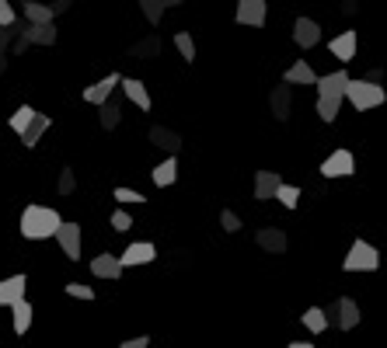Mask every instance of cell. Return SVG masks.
<instances>
[{
    "mask_svg": "<svg viewBox=\"0 0 387 348\" xmlns=\"http://www.w3.org/2000/svg\"><path fill=\"white\" fill-rule=\"evenodd\" d=\"M35 115H39L35 108H28V105H21V108H18V112L11 115V129H14L18 136H25V133H28V126L35 122Z\"/></svg>",
    "mask_w": 387,
    "mask_h": 348,
    "instance_id": "cell-22",
    "label": "cell"
},
{
    "mask_svg": "<svg viewBox=\"0 0 387 348\" xmlns=\"http://www.w3.org/2000/svg\"><path fill=\"white\" fill-rule=\"evenodd\" d=\"M237 25L262 28V25H265V4H262V0H241V4H237Z\"/></svg>",
    "mask_w": 387,
    "mask_h": 348,
    "instance_id": "cell-7",
    "label": "cell"
},
{
    "mask_svg": "<svg viewBox=\"0 0 387 348\" xmlns=\"http://www.w3.org/2000/svg\"><path fill=\"white\" fill-rule=\"evenodd\" d=\"M175 46H178L182 60H185V63H192V60H195V42H192V35H189V32H178V35H175Z\"/></svg>",
    "mask_w": 387,
    "mask_h": 348,
    "instance_id": "cell-27",
    "label": "cell"
},
{
    "mask_svg": "<svg viewBox=\"0 0 387 348\" xmlns=\"http://www.w3.org/2000/svg\"><path fill=\"white\" fill-rule=\"evenodd\" d=\"M67 296H77V300H95V289L84 286V282H67Z\"/></svg>",
    "mask_w": 387,
    "mask_h": 348,
    "instance_id": "cell-31",
    "label": "cell"
},
{
    "mask_svg": "<svg viewBox=\"0 0 387 348\" xmlns=\"http://www.w3.org/2000/svg\"><path fill=\"white\" fill-rule=\"evenodd\" d=\"M119 84H122V77H119V74H108L105 81H98V84H91L84 91V101H91V105H108L112 87H119Z\"/></svg>",
    "mask_w": 387,
    "mask_h": 348,
    "instance_id": "cell-12",
    "label": "cell"
},
{
    "mask_svg": "<svg viewBox=\"0 0 387 348\" xmlns=\"http://www.w3.org/2000/svg\"><path fill=\"white\" fill-rule=\"evenodd\" d=\"M317 74L310 70V63H293L290 70H287V84H314L317 87Z\"/></svg>",
    "mask_w": 387,
    "mask_h": 348,
    "instance_id": "cell-19",
    "label": "cell"
},
{
    "mask_svg": "<svg viewBox=\"0 0 387 348\" xmlns=\"http://www.w3.org/2000/svg\"><path fill=\"white\" fill-rule=\"evenodd\" d=\"M70 192H74V171L63 168L60 171V195H70Z\"/></svg>",
    "mask_w": 387,
    "mask_h": 348,
    "instance_id": "cell-34",
    "label": "cell"
},
{
    "mask_svg": "<svg viewBox=\"0 0 387 348\" xmlns=\"http://www.w3.org/2000/svg\"><path fill=\"white\" fill-rule=\"evenodd\" d=\"M14 21V7L7 0H0V25H11Z\"/></svg>",
    "mask_w": 387,
    "mask_h": 348,
    "instance_id": "cell-36",
    "label": "cell"
},
{
    "mask_svg": "<svg viewBox=\"0 0 387 348\" xmlns=\"http://www.w3.org/2000/svg\"><path fill=\"white\" fill-rule=\"evenodd\" d=\"M332 314H335V324H339L342 331H353V328L360 324V307H356V300H349V296H342Z\"/></svg>",
    "mask_w": 387,
    "mask_h": 348,
    "instance_id": "cell-10",
    "label": "cell"
},
{
    "mask_svg": "<svg viewBox=\"0 0 387 348\" xmlns=\"http://www.w3.org/2000/svg\"><path fill=\"white\" fill-rule=\"evenodd\" d=\"M115 199L119 202H133V206H140V202H147L140 192H129V188H115Z\"/></svg>",
    "mask_w": 387,
    "mask_h": 348,
    "instance_id": "cell-33",
    "label": "cell"
},
{
    "mask_svg": "<svg viewBox=\"0 0 387 348\" xmlns=\"http://www.w3.org/2000/svg\"><path fill=\"white\" fill-rule=\"evenodd\" d=\"M25 275H11V279H4L0 282V307H18V303H25Z\"/></svg>",
    "mask_w": 387,
    "mask_h": 348,
    "instance_id": "cell-8",
    "label": "cell"
},
{
    "mask_svg": "<svg viewBox=\"0 0 387 348\" xmlns=\"http://www.w3.org/2000/svg\"><path fill=\"white\" fill-rule=\"evenodd\" d=\"M293 42H296L300 49H314V46L321 42V28H317V21H310V18H296V25H293Z\"/></svg>",
    "mask_w": 387,
    "mask_h": 348,
    "instance_id": "cell-6",
    "label": "cell"
},
{
    "mask_svg": "<svg viewBox=\"0 0 387 348\" xmlns=\"http://www.w3.org/2000/svg\"><path fill=\"white\" fill-rule=\"evenodd\" d=\"M276 202H283L287 209H296V202H300V188H296V185H287V181H283V188L276 192Z\"/></svg>",
    "mask_w": 387,
    "mask_h": 348,
    "instance_id": "cell-28",
    "label": "cell"
},
{
    "mask_svg": "<svg viewBox=\"0 0 387 348\" xmlns=\"http://www.w3.org/2000/svg\"><path fill=\"white\" fill-rule=\"evenodd\" d=\"M273 112H276V119H290V91L287 87L273 91Z\"/></svg>",
    "mask_w": 387,
    "mask_h": 348,
    "instance_id": "cell-25",
    "label": "cell"
},
{
    "mask_svg": "<svg viewBox=\"0 0 387 348\" xmlns=\"http://www.w3.org/2000/svg\"><path fill=\"white\" fill-rule=\"evenodd\" d=\"M122 91H126V98H129L140 112H150V94H147V84H143V81H122Z\"/></svg>",
    "mask_w": 387,
    "mask_h": 348,
    "instance_id": "cell-17",
    "label": "cell"
},
{
    "mask_svg": "<svg viewBox=\"0 0 387 348\" xmlns=\"http://www.w3.org/2000/svg\"><path fill=\"white\" fill-rule=\"evenodd\" d=\"M377 265H381V255H377V248L367 244V241H356V244L349 248L346 261H342L346 272H377Z\"/></svg>",
    "mask_w": 387,
    "mask_h": 348,
    "instance_id": "cell-4",
    "label": "cell"
},
{
    "mask_svg": "<svg viewBox=\"0 0 387 348\" xmlns=\"http://www.w3.org/2000/svg\"><path fill=\"white\" fill-rule=\"evenodd\" d=\"M25 14H28V21H32V25H39V28L53 25V7H46V4L28 0V4H25Z\"/></svg>",
    "mask_w": 387,
    "mask_h": 348,
    "instance_id": "cell-21",
    "label": "cell"
},
{
    "mask_svg": "<svg viewBox=\"0 0 387 348\" xmlns=\"http://www.w3.org/2000/svg\"><path fill=\"white\" fill-rule=\"evenodd\" d=\"M346 98L353 101V108H356V112H370V108L384 105L387 91L381 84H374V81H349V87H346Z\"/></svg>",
    "mask_w": 387,
    "mask_h": 348,
    "instance_id": "cell-3",
    "label": "cell"
},
{
    "mask_svg": "<svg viewBox=\"0 0 387 348\" xmlns=\"http://www.w3.org/2000/svg\"><path fill=\"white\" fill-rule=\"evenodd\" d=\"M220 227H223L227 234H237V230H241V220H237L230 209H223V216H220Z\"/></svg>",
    "mask_w": 387,
    "mask_h": 348,
    "instance_id": "cell-32",
    "label": "cell"
},
{
    "mask_svg": "<svg viewBox=\"0 0 387 348\" xmlns=\"http://www.w3.org/2000/svg\"><path fill=\"white\" fill-rule=\"evenodd\" d=\"M60 227H63V220H60V213L49 209V206H28V209L21 213V237H28V241L56 237Z\"/></svg>",
    "mask_w": 387,
    "mask_h": 348,
    "instance_id": "cell-1",
    "label": "cell"
},
{
    "mask_svg": "<svg viewBox=\"0 0 387 348\" xmlns=\"http://www.w3.org/2000/svg\"><path fill=\"white\" fill-rule=\"evenodd\" d=\"M147 345H150V338H147V335H140V338H129V342H122L119 348H147Z\"/></svg>",
    "mask_w": 387,
    "mask_h": 348,
    "instance_id": "cell-37",
    "label": "cell"
},
{
    "mask_svg": "<svg viewBox=\"0 0 387 348\" xmlns=\"http://www.w3.org/2000/svg\"><path fill=\"white\" fill-rule=\"evenodd\" d=\"M112 227H115V230H129V227H133V220H129V213H122V209H115V213H112Z\"/></svg>",
    "mask_w": 387,
    "mask_h": 348,
    "instance_id": "cell-35",
    "label": "cell"
},
{
    "mask_svg": "<svg viewBox=\"0 0 387 348\" xmlns=\"http://www.w3.org/2000/svg\"><path fill=\"white\" fill-rule=\"evenodd\" d=\"M303 328H307L310 335H321V331L328 328V314H324L321 307H310V310L303 314Z\"/></svg>",
    "mask_w": 387,
    "mask_h": 348,
    "instance_id": "cell-23",
    "label": "cell"
},
{
    "mask_svg": "<svg viewBox=\"0 0 387 348\" xmlns=\"http://www.w3.org/2000/svg\"><path fill=\"white\" fill-rule=\"evenodd\" d=\"M157 258V248L150 244V241H140V244H129L126 251H122V268H129V265H147V261Z\"/></svg>",
    "mask_w": 387,
    "mask_h": 348,
    "instance_id": "cell-11",
    "label": "cell"
},
{
    "mask_svg": "<svg viewBox=\"0 0 387 348\" xmlns=\"http://www.w3.org/2000/svg\"><path fill=\"white\" fill-rule=\"evenodd\" d=\"M283 188V178L276 171H258L255 174V199H276V192Z\"/></svg>",
    "mask_w": 387,
    "mask_h": 348,
    "instance_id": "cell-13",
    "label": "cell"
},
{
    "mask_svg": "<svg viewBox=\"0 0 387 348\" xmlns=\"http://www.w3.org/2000/svg\"><path fill=\"white\" fill-rule=\"evenodd\" d=\"M140 7H143V14H147V21H150V25H157V21H161V14H164V7H168V4H157V0H143V4H140Z\"/></svg>",
    "mask_w": 387,
    "mask_h": 348,
    "instance_id": "cell-30",
    "label": "cell"
},
{
    "mask_svg": "<svg viewBox=\"0 0 387 348\" xmlns=\"http://www.w3.org/2000/svg\"><path fill=\"white\" fill-rule=\"evenodd\" d=\"M46 129H49V119H46V115H35V122L28 126V133L21 136V143H25V147H35V143L46 136Z\"/></svg>",
    "mask_w": 387,
    "mask_h": 348,
    "instance_id": "cell-24",
    "label": "cell"
},
{
    "mask_svg": "<svg viewBox=\"0 0 387 348\" xmlns=\"http://www.w3.org/2000/svg\"><path fill=\"white\" fill-rule=\"evenodd\" d=\"M56 241H60L63 255H67L70 261L81 258V227H77V223H63L60 234H56Z\"/></svg>",
    "mask_w": 387,
    "mask_h": 348,
    "instance_id": "cell-9",
    "label": "cell"
},
{
    "mask_svg": "<svg viewBox=\"0 0 387 348\" xmlns=\"http://www.w3.org/2000/svg\"><path fill=\"white\" fill-rule=\"evenodd\" d=\"M346 87H349V74L346 70H335L328 77L317 81V115L324 122H335L339 119V105L346 98Z\"/></svg>",
    "mask_w": 387,
    "mask_h": 348,
    "instance_id": "cell-2",
    "label": "cell"
},
{
    "mask_svg": "<svg viewBox=\"0 0 387 348\" xmlns=\"http://www.w3.org/2000/svg\"><path fill=\"white\" fill-rule=\"evenodd\" d=\"M290 348H314V345H310V342H293Z\"/></svg>",
    "mask_w": 387,
    "mask_h": 348,
    "instance_id": "cell-38",
    "label": "cell"
},
{
    "mask_svg": "<svg viewBox=\"0 0 387 348\" xmlns=\"http://www.w3.org/2000/svg\"><path fill=\"white\" fill-rule=\"evenodd\" d=\"M258 244H262L265 251L283 255V251H287V234H283V230H276V227H265V230H258Z\"/></svg>",
    "mask_w": 387,
    "mask_h": 348,
    "instance_id": "cell-18",
    "label": "cell"
},
{
    "mask_svg": "<svg viewBox=\"0 0 387 348\" xmlns=\"http://www.w3.org/2000/svg\"><path fill=\"white\" fill-rule=\"evenodd\" d=\"M119 115H122L119 105H112V101L101 105V126H105V129H115V126H119Z\"/></svg>",
    "mask_w": 387,
    "mask_h": 348,
    "instance_id": "cell-29",
    "label": "cell"
},
{
    "mask_svg": "<svg viewBox=\"0 0 387 348\" xmlns=\"http://www.w3.org/2000/svg\"><path fill=\"white\" fill-rule=\"evenodd\" d=\"M28 328H32V303L25 300V303H18V307H14V331H18V335H25Z\"/></svg>",
    "mask_w": 387,
    "mask_h": 348,
    "instance_id": "cell-26",
    "label": "cell"
},
{
    "mask_svg": "<svg viewBox=\"0 0 387 348\" xmlns=\"http://www.w3.org/2000/svg\"><path fill=\"white\" fill-rule=\"evenodd\" d=\"M328 49H332V56H339L342 63H349V60L356 56V32H342V35H335V39L328 42Z\"/></svg>",
    "mask_w": 387,
    "mask_h": 348,
    "instance_id": "cell-14",
    "label": "cell"
},
{
    "mask_svg": "<svg viewBox=\"0 0 387 348\" xmlns=\"http://www.w3.org/2000/svg\"><path fill=\"white\" fill-rule=\"evenodd\" d=\"M175 178H178V161H175V157H168L164 164H157V168H154V185H157V188L175 185Z\"/></svg>",
    "mask_w": 387,
    "mask_h": 348,
    "instance_id": "cell-20",
    "label": "cell"
},
{
    "mask_svg": "<svg viewBox=\"0 0 387 348\" xmlns=\"http://www.w3.org/2000/svg\"><path fill=\"white\" fill-rule=\"evenodd\" d=\"M91 272H95L98 279H119L122 275V261L115 258V255H98L91 261Z\"/></svg>",
    "mask_w": 387,
    "mask_h": 348,
    "instance_id": "cell-15",
    "label": "cell"
},
{
    "mask_svg": "<svg viewBox=\"0 0 387 348\" xmlns=\"http://www.w3.org/2000/svg\"><path fill=\"white\" fill-rule=\"evenodd\" d=\"M53 46L56 42V28L53 25H46V28H39V25H32V28H25V39H21V49L25 46Z\"/></svg>",
    "mask_w": 387,
    "mask_h": 348,
    "instance_id": "cell-16",
    "label": "cell"
},
{
    "mask_svg": "<svg viewBox=\"0 0 387 348\" xmlns=\"http://www.w3.org/2000/svg\"><path fill=\"white\" fill-rule=\"evenodd\" d=\"M353 171H356V161H353L349 150H335V154L324 157V164H321V174H324V178H349Z\"/></svg>",
    "mask_w": 387,
    "mask_h": 348,
    "instance_id": "cell-5",
    "label": "cell"
}]
</instances>
